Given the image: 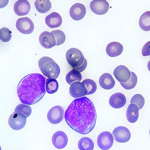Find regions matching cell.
Returning a JSON list of instances; mask_svg holds the SVG:
<instances>
[{"label": "cell", "instance_id": "6da1fadb", "mask_svg": "<svg viewBox=\"0 0 150 150\" xmlns=\"http://www.w3.org/2000/svg\"><path fill=\"white\" fill-rule=\"evenodd\" d=\"M97 117L94 105L86 97L74 100L64 115L65 121L70 128L82 134H87L93 129Z\"/></svg>", "mask_w": 150, "mask_h": 150}, {"label": "cell", "instance_id": "7a4b0ae2", "mask_svg": "<svg viewBox=\"0 0 150 150\" xmlns=\"http://www.w3.org/2000/svg\"><path fill=\"white\" fill-rule=\"evenodd\" d=\"M45 78L38 73L27 75L17 87L18 96L23 104L31 105L39 101L46 93Z\"/></svg>", "mask_w": 150, "mask_h": 150}, {"label": "cell", "instance_id": "3957f363", "mask_svg": "<svg viewBox=\"0 0 150 150\" xmlns=\"http://www.w3.org/2000/svg\"><path fill=\"white\" fill-rule=\"evenodd\" d=\"M66 58L68 63L79 72H82L86 68L87 62L81 52L76 48L68 50L66 54Z\"/></svg>", "mask_w": 150, "mask_h": 150}, {"label": "cell", "instance_id": "277c9868", "mask_svg": "<svg viewBox=\"0 0 150 150\" xmlns=\"http://www.w3.org/2000/svg\"><path fill=\"white\" fill-rule=\"evenodd\" d=\"M38 65L42 73L49 79H57L60 73V69L58 64L51 58L46 56L39 60Z\"/></svg>", "mask_w": 150, "mask_h": 150}, {"label": "cell", "instance_id": "5b68a950", "mask_svg": "<svg viewBox=\"0 0 150 150\" xmlns=\"http://www.w3.org/2000/svg\"><path fill=\"white\" fill-rule=\"evenodd\" d=\"M26 118L17 112H14L9 117L8 123L13 129L18 130L22 129L25 126Z\"/></svg>", "mask_w": 150, "mask_h": 150}, {"label": "cell", "instance_id": "8992f818", "mask_svg": "<svg viewBox=\"0 0 150 150\" xmlns=\"http://www.w3.org/2000/svg\"><path fill=\"white\" fill-rule=\"evenodd\" d=\"M16 27L21 33L26 35L32 33L34 29L33 23L27 17L18 19L16 23Z\"/></svg>", "mask_w": 150, "mask_h": 150}, {"label": "cell", "instance_id": "52a82bcc", "mask_svg": "<svg viewBox=\"0 0 150 150\" xmlns=\"http://www.w3.org/2000/svg\"><path fill=\"white\" fill-rule=\"evenodd\" d=\"M114 143L113 136L110 132L104 131L98 135L97 144L103 150H108L111 148Z\"/></svg>", "mask_w": 150, "mask_h": 150}, {"label": "cell", "instance_id": "ba28073f", "mask_svg": "<svg viewBox=\"0 0 150 150\" xmlns=\"http://www.w3.org/2000/svg\"><path fill=\"white\" fill-rule=\"evenodd\" d=\"M64 115V111L63 108L59 106H56L49 111L47 118L51 123L57 124L63 120Z\"/></svg>", "mask_w": 150, "mask_h": 150}, {"label": "cell", "instance_id": "9c48e42d", "mask_svg": "<svg viewBox=\"0 0 150 150\" xmlns=\"http://www.w3.org/2000/svg\"><path fill=\"white\" fill-rule=\"evenodd\" d=\"M115 139L117 142L125 143L128 142L131 138V134L127 128L123 126H119L112 132Z\"/></svg>", "mask_w": 150, "mask_h": 150}, {"label": "cell", "instance_id": "30bf717a", "mask_svg": "<svg viewBox=\"0 0 150 150\" xmlns=\"http://www.w3.org/2000/svg\"><path fill=\"white\" fill-rule=\"evenodd\" d=\"M110 5L106 1H93L91 3V10L98 15H104L108 11Z\"/></svg>", "mask_w": 150, "mask_h": 150}, {"label": "cell", "instance_id": "8fae6325", "mask_svg": "<svg viewBox=\"0 0 150 150\" xmlns=\"http://www.w3.org/2000/svg\"><path fill=\"white\" fill-rule=\"evenodd\" d=\"M86 13L85 6L81 3L74 4L70 9V16L75 21L81 20L85 16Z\"/></svg>", "mask_w": 150, "mask_h": 150}, {"label": "cell", "instance_id": "7c38bea8", "mask_svg": "<svg viewBox=\"0 0 150 150\" xmlns=\"http://www.w3.org/2000/svg\"><path fill=\"white\" fill-rule=\"evenodd\" d=\"M68 138L66 134L62 131H58L53 135L52 142L54 146L61 149L66 146L68 143Z\"/></svg>", "mask_w": 150, "mask_h": 150}, {"label": "cell", "instance_id": "4fadbf2b", "mask_svg": "<svg viewBox=\"0 0 150 150\" xmlns=\"http://www.w3.org/2000/svg\"><path fill=\"white\" fill-rule=\"evenodd\" d=\"M69 93L71 96L77 98L87 95V91L82 82H78L70 86Z\"/></svg>", "mask_w": 150, "mask_h": 150}, {"label": "cell", "instance_id": "5bb4252c", "mask_svg": "<svg viewBox=\"0 0 150 150\" xmlns=\"http://www.w3.org/2000/svg\"><path fill=\"white\" fill-rule=\"evenodd\" d=\"M39 40L41 45L45 48L49 49L56 45V42L53 35L48 31H44L40 34Z\"/></svg>", "mask_w": 150, "mask_h": 150}, {"label": "cell", "instance_id": "9a60e30c", "mask_svg": "<svg viewBox=\"0 0 150 150\" xmlns=\"http://www.w3.org/2000/svg\"><path fill=\"white\" fill-rule=\"evenodd\" d=\"M114 75L115 78L120 83L127 81L131 76L129 69L124 65H120L115 69Z\"/></svg>", "mask_w": 150, "mask_h": 150}, {"label": "cell", "instance_id": "2e32d148", "mask_svg": "<svg viewBox=\"0 0 150 150\" xmlns=\"http://www.w3.org/2000/svg\"><path fill=\"white\" fill-rule=\"evenodd\" d=\"M30 5L29 2L25 0L17 1L14 4V12L19 16L26 15L30 10Z\"/></svg>", "mask_w": 150, "mask_h": 150}, {"label": "cell", "instance_id": "e0dca14e", "mask_svg": "<svg viewBox=\"0 0 150 150\" xmlns=\"http://www.w3.org/2000/svg\"><path fill=\"white\" fill-rule=\"evenodd\" d=\"M126 102V98L123 94L117 93L110 98L109 102L110 105L115 109H118L124 106Z\"/></svg>", "mask_w": 150, "mask_h": 150}, {"label": "cell", "instance_id": "ac0fdd59", "mask_svg": "<svg viewBox=\"0 0 150 150\" xmlns=\"http://www.w3.org/2000/svg\"><path fill=\"white\" fill-rule=\"evenodd\" d=\"M123 50V45L116 42H111L107 45L106 48L107 54L111 57L119 56L122 53Z\"/></svg>", "mask_w": 150, "mask_h": 150}, {"label": "cell", "instance_id": "d6986e66", "mask_svg": "<svg viewBox=\"0 0 150 150\" xmlns=\"http://www.w3.org/2000/svg\"><path fill=\"white\" fill-rule=\"evenodd\" d=\"M45 22L47 25L50 28H57L62 25V18L59 13L54 12L46 16Z\"/></svg>", "mask_w": 150, "mask_h": 150}, {"label": "cell", "instance_id": "ffe728a7", "mask_svg": "<svg viewBox=\"0 0 150 150\" xmlns=\"http://www.w3.org/2000/svg\"><path fill=\"white\" fill-rule=\"evenodd\" d=\"M99 82L100 86L106 90H109L115 86V81L111 75L106 73L102 75L100 78Z\"/></svg>", "mask_w": 150, "mask_h": 150}, {"label": "cell", "instance_id": "44dd1931", "mask_svg": "<svg viewBox=\"0 0 150 150\" xmlns=\"http://www.w3.org/2000/svg\"><path fill=\"white\" fill-rule=\"evenodd\" d=\"M139 109L137 105L131 103L129 106L126 112L127 119L130 123H134L139 118Z\"/></svg>", "mask_w": 150, "mask_h": 150}, {"label": "cell", "instance_id": "7402d4cb", "mask_svg": "<svg viewBox=\"0 0 150 150\" xmlns=\"http://www.w3.org/2000/svg\"><path fill=\"white\" fill-rule=\"evenodd\" d=\"M139 24L140 28L144 31H150V11L142 14L140 18Z\"/></svg>", "mask_w": 150, "mask_h": 150}, {"label": "cell", "instance_id": "603a6c76", "mask_svg": "<svg viewBox=\"0 0 150 150\" xmlns=\"http://www.w3.org/2000/svg\"><path fill=\"white\" fill-rule=\"evenodd\" d=\"M35 5L37 11L42 13H45L49 11L52 6L51 3L49 0H37L35 2Z\"/></svg>", "mask_w": 150, "mask_h": 150}, {"label": "cell", "instance_id": "cb8c5ba5", "mask_svg": "<svg viewBox=\"0 0 150 150\" xmlns=\"http://www.w3.org/2000/svg\"><path fill=\"white\" fill-rule=\"evenodd\" d=\"M82 79V76L80 72L76 70L73 69L67 75L66 81L69 85L80 81Z\"/></svg>", "mask_w": 150, "mask_h": 150}, {"label": "cell", "instance_id": "d4e9b609", "mask_svg": "<svg viewBox=\"0 0 150 150\" xmlns=\"http://www.w3.org/2000/svg\"><path fill=\"white\" fill-rule=\"evenodd\" d=\"M78 147L80 150H93L94 144L91 139L84 137L79 141Z\"/></svg>", "mask_w": 150, "mask_h": 150}, {"label": "cell", "instance_id": "484cf974", "mask_svg": "<svg viewBox=\"0 0 150 150\" xmlns=\"http://www.w3.org/2000/svg\"><path fill=\"white\" fill-rule=\"evenodd\" d=\"M130 77L127 81L120 83L122 86L126 90L133 88L137 85L138 81L137 75L133 72H130Z\"/></svg>", "mask_w": 150, "mask_h": 150}, {"label": "cell", "instance_id": "4316f807", "mask_svg": "<svg viewBox=\"0 0 150 150\" xmlns=\"http://www.w3.org/2000/svg\"><path fill=\"white\" fill-rule=\"evenodd\" d=\"M59 84L56 79H48L46 82V89L47 92L49 94H53L58 90Z\"/></svg>", "mask_w": 150, "mask_h": 150}, {"label": "cell", "instance_id": "83f0119b", "mask_svg": "<svg viewBox=\"0 0 150 150\" xmlns=\"http://www.w3.org/2000/svg\"><path fill=\"white\" fill-rule=\"evenodd\" d=\"M82 83L84 84L87 91V95L92 94L96 91L97 89L96 84L92 80L87 79L84 80Z\"/></svg>", "mask_w": 150, "mask_h": 150}, {"label": "cell", "instance_id": "f1b7e54d", "mask_svg": "<svg viewBox=\"0 0 150 150\" xmlns=\"http://www.w3.org/2000/svg\"><path fill=\"white\" fill-rule=\"evenodd\" d=\"M24 115L27 118L30 115L32 112L31 108L25 104H21L18 105L16 108L15 111Z\"/></svg>", "mask_w": 150, "mask_h": 150}, {"label": "cell", "instance_id": "f546056e", "mask_svg": "<svg viewBox=\"0 0 150 150\" xmlns=\"http://www.w3.org/2000/svg\"><path fill=\"white\" fill-rule=\"evenodd\" d=\"M51 33L55 38L56 46L61 45L64 43L66 39V36L62 31L57 30L52 31Z\"/></svg>", "mask_w": 150, "mask_h": 150}, {"label": "cell", "instance_id": "4dcf8cb0", "mask_svg": "<svg viewBox=\"0 0 150 150\" xmlns=\"http://www.w3.org/2000/svg\"><path fill=\"white\" fill-rule=\"evenodd\" d=\"M130 103L135 104L139 110L142 108L145 104V100L143 97L139 94L134 95L131 98Z\"/></svg>", "mask_w": 150, "mask_h": 150}, {"label": "cell", "instance_id": "1f68e13d", "mask_svg": "<svg viewBox=\"0 0 150 150\" xmlns=\"http://www.w3.org/2000/svg\"><path fill=\"white\" fill-rule=\"evenodd\" d=\"M12 32L8 28L4 27L1 30V39L4 42L10 41L11 38Z\"/></svg>", "mask_w": 150, "mask_h": 150}, {"label": "cell", "instance_id": "d6a6232c", "mask_svg": "<svg viewBox=\"0 0 150 150\" xmlns=\"http://www.w3.org/2000/svg\"><path fill=\"white\" fill-rule=\"evenodd\" d=\"M142 53L144 56L150 55V41L144 44L142 49Z\"/></svg>", "mask_w": 150, "mask_h": 150}, {"label": "cell", "instance_id": "836d02e7", "mask_svg": "<svg viewBox=\"0 0 150 150\" xmlns=\"http://www.w3.org/2000/svg\"><path fill=\"white\" fill-rule=\"evenodd\" d=\"M147 67L148 70H149V71H150V60L149 61L148 63Z\"/></svg>", "mask_w": 150, "mask_h": 150}, {"label": "cell", "instance_id": "e575fe53", "mask_svg": "<svg viewBox=\"0 0 150 150\" xmlns=\"http://www.w3.org/2000/svg\"><path fill=\"white\" fill-rule=\"evenodd\" d=\"M149 134L150 135V130H149Z\"/></svg>", "mask_w": 150, "mask_h": 150}]
</instances>
